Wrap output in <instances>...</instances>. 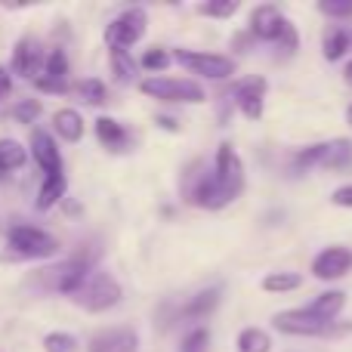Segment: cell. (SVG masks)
<instances>
[{
    "label": "cell",
    "instance_id": "cell-1",
    "mask_svg": "<svg viewBox=\"0 0 352 352\" xmlns=\"http://www.w3.org/2000/svg\"><path fill=\"white\" fill-rule=\"evenodd\" d=\"M6 248L22 260H43V256H53L59 250V241L50 232L34 229V226H12L6 235Z\"/></svg>",
    "mask_w": 352,
    "mask_h": 352
},
{
    "label": "cell",
    "instance_id": "cell-2",
    "mask_svg": "<svg viewBox=\"0 0 352 352\" xmlns=\"http://www.w3.org/2000/svg\"><path fill=\"white\" fill-rule=\"evenodd\" d=\"M72 300L87 312H105V309H111V306H118V300H121V285L102 272H93L90 278H87V285L80 287Z\"/></svg>",
    "mask_w": 352,
    "mask_h": 352
},
{
    "label": "cell",
    "instance_id": "cell-3",
    "mask_svg": "<svg viewBox=\"0 0 352 352\" xmlns=\"http://www.w3.org/2000/svg\"><path fill=\"white\" fill-rule=\"evenodd\" d=\"M142 93L161 102H204V90H201L195 80L186 78H146L142 80Z\"/></svg>",
    "mask_w": 352,
    "mask_h": 352
},
{
    "label": "cell",
    "instance_id": "cell-4",
    "mask_svg": "<svg viewBox=\"0 0 352 352\" xmlns=\"http://www.w3.org/2000/svg\"><path fill=\"white\" fill-rule=\"evenodd\" d=\"M272 324L281 334H297V337H328V334L340 331L334 322H324V318H318L316 312H309V309L278 312V316L272 318Z\"/></svg>",
    "mask_w": 352,
    "mask_h": 352
},
{
    "label": "cell",
    "instance_id": "cell-5",
    "mask_svg": "<svg viewBox=\"0 0 352 352\" xmlns=\"http://www.w3.org/2000/svg\"><path fill=\"white\" fill-rule=\"evenodd\" d=\"M142 34H146V12L133 6V10H124L121 16L109 22V28H105V43H109L111 50H124V53H127V47H133Z\"/></svg>",
    "mask_w": 352,
    "mask_h": 352
},
{
    "label": "cell",
    "instance_id": "cell-6",
    "mask_svg": "<svg viewBox=\"0 0 352 352\" xmlns=\"http://www.w3.org/2000/svg\"><path fill=\"white\" fill-rule=\"evenodd\" d=\"M213 179L219 182V188H223V195L229 198V204L241 195V188H244V164H241V158L235 155V148H232L229 142H223L219 152H217Z\"/></svg>",
    "mask_w": 352,
    "mask_h": 352
},
{
    "label": "cell",
    "instance_id": "cell-7",
    "mask_svg": "<svg viewBox=\"0 0 352 352\" xmlns=\"http://www.w3.org/2000/svg\"><path fill=\"white\" fill-rule=\"evenodd\" d=\"M182 68H188L192 74H201V78L210 80H226L235 74V62L229 56H217V53H188V50H179L176 53Z\"/></svg>",
    "mask_w": 352,
    "mask_h": 352
},
{
    "label": "cell",
    "instance_id": "cell-8",
    "mask_svg": "<svg viewBox=\"0 0 352 352\" xmlns=\"http://www.w3.org/2000/svg\"><path fill=\"white\" fill-rule=\"evenodd\" d=\"M291 31V22L281 16L278 6L272 3H263L250 12V34L260 37V41H272V43H281V37Z\"/></svg>",
    "mask_w": 352,
    "mask_h": 352
},
{
    "label": "cell",
    "instance_id": "cell-9",
    "mask_svg": "<svg viewBox=\"0 0 352 352\" xmlns=\"http://www.w3.org/2000/svg\"><path fill=\"white\" fill-rule=\"evenodd\" d=\"M31 155H34L37 167L43 170V179H65V170H62V155L56 148L53 136L47 130H34L31 133Z\"/></svg>",
    "mask_w": 352,
    "mask_h": 352
},
{
    "label": "cell",
    "instance_id": "cell-10",
    "mask_svg": "<svg viewBox=\"0 0 352 352\" xmlns=\"http://www.w3.org/2000/svg\"><path fill=\"white\" fill-rule=\"evenodd\" d=\"M352 269V250L349 248H324L312 260V275L322 281H337Z\"/></svg>",
    "mask_w": 352,
    "mask_h": 352
},
{
    "label": "cell",
    "instance_id": "cell-11",
    "mask_svg": "<svg viewBox=\"0 0 352 352\" xmlns=\"http://www.w3.org/2000/svg\"><path fill=\"white\" fill-rule=\"evenodd\" d=\"M41 68H47V59H43V50L37 41H31V37H25V41L16 43V50H12V72L19 74V78H28V80H37V74H41Z\"/></svg>",
    "mask_w": 352,
    "mask_h": 352
},
{
    "label": "cell",
    "instance_id": "cell-12",
    "mask_svg": "<svg viewBox=\"0 0 352 352\" xmlns=\"http://www.w3.org/2000/svg\"><path fill=\"white\" fill-rule=\"evenodd\" d=\"M266 90L269 87H266V80L263 78H248V80H241V84L235 87V102H238V109L250 118V121H256V118L263 115Z\"/></svg>",
    "mask_w": 352,
    "mask_h": 352
},
{
    "label": "cell",
    "instance_id": "cell-13",
    "mask_svg": "<svg viewBox=\"0 0 352 352\" xmlns=\"http://www.w3.org/2000/svg\"><path fill=\"white\" fill-rule=\"evenodd\" d=\"M140 340L130 328H105L99 334H93L90 352H136Z\"/></svg>",
    "mask_w": 352,
    "mask_h": 352
},
{
    "label": "cell",
    "instance_id": "cell-14",
    "mask_svg": "<svg viewBox=\"0 0 352 352\" xmlns=\"http://www.w3.org/2000/svg\"><path fill=\"white\" fill-rule=\"evenodd\" d=\"M90 275H93L90 263H87L84 256H74V260H68L65 266L56 269V287H59L62 294H68V297H74V294L87 285V278H90Z\"/></svg>",
    "mask_w": 352,
    "mask_h": 352
},
{
    "label": "cell",
    "instance_id": "cell-15",
    "mask_svg": "<svg viewBox=\"0 0 352 352\" xmlns=\"http://www.w3.org/2000/svg\"><path fill=\"white\" fill-rule=\"evenodd\" d=\"M43 93H65L68 90V59L62 50H53L47 56V68H43V78L34 80Z\"/></svg>",
    "mask_w": 352,
    "mask_h": 352
},
{
    "label": "cell",
    "instance_id": "cell-16",
    "mask_svg": "<svg viewBox=\"0 0 352 352\" xmlns=\"http://www.w3.org/2000/svg\"><path fill=\"white\" fill-rule=\"evenodd\" d=\"M192 201H195L198 207H207V210H217V207H226V204H229V198L223 195V188H219V182L213 179V173H207L204 179L195 186Z\"/></svg>",
    "mask_w": 352,
    "mask_h": 352
},
{
    "label": "cell",
    "instance_id": "cell-17",
    "mask_svg": "<svg viewBox=\"0 0 352 352\" xmlns=\"http://www.w3.org/2000/svg\"><path fill=\"white\" fill-rule=\"evenodd\" d=\"M53 124H56V133L68 142H80V136H84V118L74 109H59L53 115Z\"/></svg>",
    "mask_w": 352,
    "mask_h": 352
},
{
    "label": "cell",
    "instance_id": "cell-18",
    "mask_svg": "<svg viewBox=\"0 0 352 352\" xmlns=\"http://www.w3.org/2000/svg\"><path fill=\"white\" fill-rule=\"evenodd\" d=\"M343 306H346V294L343 291H328V294H322V297L312 300L306 309L316 312V316L324 318V322H334V318L343 312Z\"/></svg>",
    "mask_w": 352,
    "mask_h": 352
},
{
    "label": "cell",
    "instance_id": "cell-19",
    "mask_svg": "<svg viewBox=\"0 0 352 352\" xmlns=\"http://www.w3.org/2000/svg\"><path fill=\"white\" fill-rule=\"evenodd\" d=\"M217 306H219V287H207V291H201L198 297L188 300L186 309H182V316H186V318H195V322H198V318H207V316H210Z\"/></svg>",
    "mask_w": 352,
    "mask_h": 352
},
{
    "label": "cell",
    "instance_id": "cell-20",
    "mask_svg": "<svg viewBox=\"0 0 352 352\" xmlns=\"http://www.w3.org/2000/svg\"><path fill=\"white\" fill-rule=\"evenodd\" d=\"M96 136H99V142L102 146H109V148H121L124 142H127V133H124V127L118 121H111V118H96Z\"/></svg>",
    "mask_w": 352,
    "mask_h": 352
},
{
    "label": "cell",
    "instance_id": "cell-21",
    "mask_svg": "<svg viewBox=\"0 0 352 352\" xmlns=\"http://www.w3.org/2000/svg\"><path fill=\"white\" fill-rule=\"evenodd\" d=\"M349 47H352V34H349V31L328 28V34H324V59H328V62L343 59Z\"/></svg>",
    "mask_w": 352,
    "mask_h": 352
},
{
    "label": "cell",
    "instance_id": "cell-22",
    "mask_svg": "<svg viewBox=\"0 0 352 352\" xmlns=\"http://www.w3.org/2000/svg\"><path fill=\"white\" fill-rule=\"evenodd\" d=\"M25 164V148L16 140H0V173H12Z\"/></svg>",
    "mask_w": 352,
    "mask_h": 352
},
{
    "label": "cell",
    "instance_id": "cell-23",
    "mask_svg": "<svg viewBox=\"0 0 352 352\" xmlns=\"http://www.w3.org/2000/svg\"><path fill=\"white\" fill-rule=\"evenodd\" d=\"M300 285H303V278H300L297 272H269L266 278H263V291H269V294L297 291Z\"/></svg>",
    "mask_w": 352,
    "mask_h": 352
},
{
    "label": "cell",
    "instance_id": "cell-24",
    "mask_svg": "<svg viewBox=\"0 0 352 352\" xmlns=\"http://www.w3.org/2000/svg\"><path fill=\"white\" fill-rule=\"evenodd\" d=\"M269 349H272V340H269L266 331L248 328L238 334V352H269Z\"/></svg>",
    "mask_w": 352,
    "mask_h": 352
},
{
    "label": "cell",
    "instance_id": "cell-25",
    "mask_svg": "<svg viewBox=\"0 0 352 352\" xmlns=\"http://www.w3.org/2000/svg\"><path fill=\"white\" fill-rule=\"evenodd\" d=\"M352 161V142L349 140H331L328 142V158H324V167L337 170V167H346Z\"/></svg>",
    "mask_w": 352,
    "mask_h": 352
},
{
    "label": "cell",
    "instance_id": "cell-26",
    "mask_svg": "<svg viewBox=\"0 0 352 352\" xmlns=\"http://www.w3.org/2000/svg\"><path fill=\"white\" fill-rule=\"evenodd\" d=\"M62 195H65V179H43L41 192H37V207H41V210H50Z\"/></svg>",
    "mask_w": 352,
    "mask_h": 352
},
{
    "label": "cell",
    "instance_id": "cell-27",
    "mask_svg": "<svg viewBox=\"0 0 352 352\" xmlns=\"http://www.w3.org/2000/svg\"><path fill=\"white\" fill-rule=\"evenodd\" d=\"M78 96L84 99V102H90V105H102L105 102V84H102V80H96V78L80 80V84H78Z\"/></svg>",
    "mask_w": 352,
    "mask_h": 352
},
{
    "label": "cell",
    "instance_id": "cell-28",
    "mask_svg": "<svg viewBox=\"0 0 352 352\" xmlns=\"http://www.w3.org/2000/svg\"><path fill=\"white\" fill-rule=\"evenodd\" d=\"M111 72H115V78L121 84L133 80V62H130V56L124 50H111Z\"/></svg>",
    "mask_w": 352,
    "mask_h": 352
},
{
    "label": "cell",
    "instance_id": "cell-29",
    "mask_svg": "<svg viewBox=\"0 0 352 352\" xmlns=\"http://www.w3.org/2000/svg\"><path fill=\"white\" fill-rule=\"evenodd\" d=\"M210 346V334H207V328H192L186 334V340H182L179 352H207Z\"/></svg>",
    "mask_w": 352,
    "mask_h": 352
},
{
    "label": "cell",
    "instance_id": "cell-30",
    "mask_svg": "<svg viewBox=\"0 0 352 352\" xmlns=\"http://www.w3.org/2000/svg\"><path fill=\"white\" fill-rule=\"evenodd\" d=\"M201 12H204V16H213V19H229V16H235V12H238V3H235V0H226V3L210 0V3L201 6Z\"/></svg>",
    "mask_w": 352,
    "mask_h": 352
},
{
    "label": "cell",
    "instance_id": "cell-31",
    "mask_svg": "<svg viewBox=\"0 0 352 352\" xmlns=\"http://www.w3.org/2000/svg\"><path fill=\"white\" fill-rule=\"evenodd\" d=\"M318 10L324 16H334V19H349L352 16V0H322Z\"/></svg>",
    "mask_w": 352,
    "mask_h": 352
},
{
    "label": "cell",
    "instance_id": "cell-32",
    "mask_svg": "<svg viewBox=\"0 0 352 352\" xmlns=\"http://www.w3.org/2000/svg\"><path fill=\"white\" fill-rule=\"evenodd\" d=\"M43 349L47 352H72L74 349V337L72 334H47L43 337Z\"/></svg>",
    "mask_w": 352,
    "mask_h": 352
},
{
    "label": "cell",
    "instance_id": "cell-33",
    "mask_svg": "<svg viewBox=\"0 0 352 352\" xmlns=\"http://www.w3.org/2000/svg\"><path fill=\"white\" fill-rule=\"evenodd\" d=\"M170 65V56H167V50H148L146 56H142V68H148V72H161V68Z\"/></svg>",
    "mask_w": 352,
    "mask_h": 352
},
{
    "label": "cell",
    "instance_id": "cell-34",
    "mask_svg": "<svg viewBox=\"0 0 352 352\" xmlns=\"http://www.w3.org/2000/svg\"><path fill=\"white\" fill-rule=\"evenodd\" d=\"M37 111H41V105L34 102V99H28V102H22L16 109V118H19V124H31L37 118Z\"/></svg>",
    "mask_w": 352,
    "mask_h": 352
},
{
    "label": "cell",
    "instance_id": "cell-35",
    "mask_svg": "<svg viewBox=\"0 0 352 352\" xmlns=\"http://www.w3.org/2000/svg\"><path fill=\"white\" fill-rule=\"evenodd\" d=\"M331 204L337 207H352V186H340L334 195H331Z\"/></svg>",
    "mask_w": 352,
    "mask_h": 352
},
{
    "label": "cell",
    "instance_id": "cell-36",
    "mask_svg": "<svg viewBox=\"0 0 352 352\" xmlns=\"http://www.w3.org/2000/svg\"><path fill=\"white\" fill-rule=\"evenodd\" d=\"M10 90H12V78H10V72H6V68H0V102L10 96Z\"/></svg>",
    "mask_w": 352,
    "mask_h": 352
},
{
    "label": "cell",
    "instance_id": "cell-37",
    "mask_svg": "<svg viewBox=\"0 0 352 352\" xmlns=\"http://www.w3.org/2000/svg\"><path fill=\"white\" fill-rule=\"evenodd\" d=\"M343 74H346V80H349V84H352V62H349V65H346V72H343Z\"/></svg>",
    "mask_w": 352,
    "mask_h": 352
},
{
    "label": "cell",
    "instance_id": "cell-38",
    "mask_svg": "<svg viewBox=\"0 0 352 352\" xmlns=\"http://www.w3.org/2000/svg\"><path fill=\"white\" fill-rule=\"evenodd\" d=\"M346 121L352 124V105H349V109H346Z\"/></svg>",
    "mask_w": 352,
    "mask_h": 352
}]
</instances>
